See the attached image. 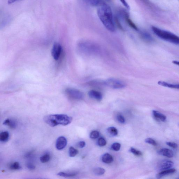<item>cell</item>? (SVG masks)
<instances>
[{
  "instance_id": "6da1fadb",
  "label": "cell",
  "mask_w": 179,
  "mask_h": 179,
  "mask_svg": "<svg viewBox=\"0 0 179 179\" xmlns=\"http://www.w3.org/2000/svg\"><path fill=\"white\" fill-rule=\"evenodd\" d=\"M97 14L101 23L107 30L111 32L115 31L112 12L109 5L103 2L99 6Z\"/></svg>"
},
{
  "instance_id": "7a4b0ae2",
  "label": "cell",
  "mask_w": 179,
  "mask_h": 179,
  "mask_svg": "<svg viewBox=\"0 0 179 179\" xmlns=\"http://www.w3.org/2000/svg\"><path fill=\"white\" fill-rule=\"evenodd\" d=\"M43 120L50 126L54 127L58 125H68L71 123L72 118L66 114H50L44 117Z\"/></svg>"
},
{
  "instance_id": "3957f363",
  "label": "cell",
  "mask_w": 179,
  "mask_h": 179,
  "mask_svg": "<svg viewBox=\"0 0 179 179\" xmlns=\"http://www.w3.org/2000/svg\"><path fill=\"white\" fill-rule=\"evenodd\" d=\"M152 28L154 34L159 38L176 45L179 44V37L177 35L155 26H152Z\"/></svg>"
},
{
  "instance_id": "277c9868",
  "label": "cell",
  "mask_w": 179,
  "mask_h": 179,
  "mask_svg": "<svg viewBox=\"0 0 179 179\" xmlns=\"http://www.w3.org/2000/svg\"><path fill=\"white\" fill-rule=\"evenodd\" d=\"M78 48L81 52L86 55H96L100 51V49L98 46L90 42H81L78 44Z\"/></svg>"
},
{
  "instance_id": "5b68a950",
  "label": "cell",
  "mask_w": 179,
  "mask_h": 179,
  "mask_svg": "<svg viewBox=\"0 0 179 179\" xmlns=\"http://www.w3.org/2000/svg\"><path fill=\"white\" fill-rule=\"evenodd\" d=\"M104 85L114 89H121L126 87L125 83L119 79L110 78L104 81Z\"/></svg>"
},
{
  "instance_id": "8992f818",
  "label": "cell",
  "mask_w": 179,
  "mask_h": 179,
  "mask_svg": "<svg viewBox=\"0 0 179 179\" xmlns=\"http://www.w3.org/2000/svg\"><path fill=\"white\" fill-rule=\"evenodd\" d=\"M66 92L68 96L72 99L79 100L83 99L84 97L82 92L74 88H67L66 90Z\"/></svg>"
},
{
  "instance_id": "52a82bcc",
  "label": "cell",
  "mask_w": 179,
  "mask_h": 179,
  "mask_svg": "<svg viewBox=\"0 0 179 179\" xmlns=\"http://www.w3.org/2000/svg\"><path fill=\"white\" fill-rule=\"evenodd\" d=\"M62 52V47L60 44L57 43H54L52 48V55L55 60H58L60 57Z\"/></svg>"
},
{
  "instance_id": "ba28073f",
  "label": "cell",
  "mask_w": 179,
  "mask_h": 179,
  "mask_svg": "<svg viewBox=\"0 0 179 179\" xmlns=\"http://www.w3.org/2000/svg\"><path fill=\"white\" fill-rule=\"evenodd\" d=\"M174 165V162L171 161L163 160L159 163L158 168L160 171H164V170L171 168L173 167Z\"/></svg>"
},
{
  "instance_id": "9c48e42d",
  "label": "cell",
  "mask_w": 179,
  "mask_h": 179,
  "mask_svg": "<svg viewBox=\"0 0 179 179\" xmlns=\"http://www.w3.org/2000/svg\"><path fill=\"white\" fill-rule=\"evenodd\" d=\"M67 144V139L65 137L61 136L57 139L56 142V149L58 150H62L65 149Z\"/></svg>"
},
{
  "instance_id": "30bf717a",
  "label": "cell",
  "mask_w": 179,
  "mask_h": 179,
  "mask_svg": "<svg viewBox=\"0 0 179 179\" xmlns=\"http://www.w3.org/2000/svg\"><path fill=\"white\" fill-rule=\"evenodd\" d=\"M89 96L91 98L96 99L98 101L102 100L103 95L100 92L94 90H91L88 93Z\"/></svg>"
},
{
  "instance_id": "8fae6325",
  "label": "cell",
  "mask_w": 179,
  "mask_h": 179,
  "mask_svg": "<svg viewBox=\"0 0 179 179\" xmlns=\"http://www.w3.org/2000/svg\"><path fill=\"white\" fill-rule=\"evenodd\" d=\"M152 113L154 118L157 121L165 122L166 120V116L161 113L155 110H153Z\"/></svg>"
},
{
  "instance_id": "7c38bea8",
  "label": "cell",
  "mask_w": 179,
  "mask_h": 179,
  "mask_svg": "<svg viewBox=\"0 0 179 179\" xmlns=\"http://www.w3.org/2000/svg\"><path fill=\"white\" fill-rule=\"evenodd\" d=\"M160 155L167 157L168 158H172L174 156V153L171 150L167 149H163L158 152Z\"/></svg>"
},
{
  "instance_id": "4fadbf2b",
  "label": "cell",
  "mask_w": 179,
  "mask_h": 179,
  "mask_svg": "<svg viewBox=\"0 0 179 179\" xmlns=\"http://www.w3.org/2000/svg\"><path fill=\"white\" fill-rule=\"evenodd\" d=\"M176 171V170L174 169H169L164 170L161 171L160 173L157 174L156 178L157 179H160L163 177V176L169 175L174 173Z\"/></svg>"
},
{
  "instance_id": "5bb4252c",
  "label": "cell",
  "mask_w": 179,
  "mask_h": 179,
  "mask_svg": "<svg viewBox=\"0 0 179 179\" xmlns=\"http://www.w3.org/2000/svg\"><path fill=\"white\" fill-rule=\"evenodd\" d=\"M158 84L163 87L179 89V84H171L162 81H158Z\"/></svg>"
},
{
  "instance_id": "9a60e30c",
  "label": "cell",
  "mask_w": 179,
  "mask_h": 179,
  "mask_svg": "<svg viewBox=\"0 0 179 179\" xmlns=\"http://www.w3.org/2000/svg\"><path fill=\"white\" fill-rule=\"evenodd\" d=\"M3 124L4 125L8 126L12 129H16L17 126V123L16 121L14 120L10 119H6L4 121Z\"/></svg>"
},
{
  "instance_id": "2e32d148",
  "label": "cell",
  "mask_w": 179,
  "mask_h": 179,
  "mask_svg": "<svg viewBox=\"0 0 179 179\" xmlns=\"http://www.w3.org/2000/svg\"><path fill=\"white\" fill-rule=\"evenodd\" d=\"M123 18L125 19L128 25L131 27L132 28H133V29L136 31H138L139 29L135 25L133 22L131 20V19L129 18V14L125 15V16L123 17Z\"/></svg>"
},
{
  "instance_id": "e0dca14e",
  "label": "cell",
  "mask_w": 179,
  "mask_h": 179,
  "mask_svg": "<svg viewBox=\"0 0 179 179\" xmlns=\"http://www.w3.org/2000/svg\"><path fill=\"white\" fill-rule=\"evenodd\" d=\"M102 160L103 162L107 164H110L113 161V158L111 155L109 153L104 154L102 157Z\"/></svg>"
},
{
  "instance_id": "ac0fdd59",
  "label": "cell",
  "mask_w": 179,
  "mask_h": 179,
  "mask_svg": "<svg viewBox=\"0 0 179 179\" xmlns=\"http://www.w3.org/2000/svg\"><path fill=\"white\" fill-rule=\"evenodd\" d=\"M78 173L76 172H60L57 174V175L64 177H70L77 175Z\"/></svg>"
},
{
  "instance_id": "d6986e66",
  "label": "cell",
  "mask_w": 179,
  "mask_h": 179,
  "mask_svg": "<svg viewBox=\"0 0 179 179\" xmlns=\"http://www.w3.org/2000/svg\"><path fill=\"white\" fill-rule=\"evenodd\" d=\"M141 35L142 38L146 41L150 43L153 41V39L151 35L146 32H141Z\"/></svg>"
},
{
  "instance_id": "ffe728a7",
  "label": "cell",
  "mask_w": 179,
  "mask_h": 179,
  "mask_svg": "<svg viewBox=\"0 0 179 179\" xmlns=\"http://www.w3.org/2000/svg\"><path fill=\"white\" fill-rule=\"evenodd\" d=\"M9 136V134L7 131L2 132L0 134V140L2 142H6L8 140Z\"/></svg>"
},
{
  "instance_id": "44dd1931",
  "label": "cell",
  "mask_w": 179,
  "mask_h": 179,
  "mask_svg": "<svg viewBox=\"0 0 179 179\" xmlns=\"http://www.w3.org/2000/svg\"><path fill=\"white\" fill-rule=\"evenodd\" d=\"M84 1L90 5L94 6H99L103 3L101 0H84Z\"/></svg>"
},
{
  "instance_id": "7402d4cb",
  "label": "cell",
  "mask_w": 179,
  "mask_h": 179,
  "mask_svg": "<svg viewBox=\"0 0 179 179\" xmlns=\"http://www.w3.org/2000/svg\"><path fill=\"white\" fill-rule=\"evenodd\" d=\"M107 132L108 134L111 136H115L118 134V130L116 128L113 127L108 128Z\"/></svg>"
},
{
  "instance_id": "603a6c76",
  "label": "cell",
  "mask_w": 179,
  "mask_h": 179,
  "mask_svg": "<svg viewBox=\"0 0 179 179\" xmlns=\"http://www.w3.org/2000/svg\"><path fill=\"white\" fill-rule=\"evenodd\" d=\"M94 173L98 176L102 175L105 172V170L101 168H96L94 170Z\"/></svg>"
},
{
  "instance_id": "cb8c5ba5",
  "label": "cell",
  "mask_w": 179,
  "mask_h": 179,
  "mask_svg": "<svg viewBox=\"0 0 179 179\" xmlns=\"http://www.w3.org/2000/svg\"><path fill=\"white\" fill-rule=\"evenodd\" d=\"M10 168L12 170H21L22 169V168L20 165L19 163L18 162H15L13 163L10 166Z\"/></svg>"
},
{
  "instance_id": "d4e9b609",
  "label": "cell",
  "mask_w": 179,
  "mask_h": 179,
  "mask_svg": "<svg viewBox=\"0 0 179 179\" xmlns=\"http://www.w3.org/2000/svg\"><path fill=\"white\" fill-rule=\"evenodd\" d=\"M78 152V150L74 149L73 147H70L69 151V154L70 157H74Z\"/></svg>"
},
{
  "instance_id": "484cf974",
  "label": "cell",
  "mask_w": 179,
  "mask_h": 179,
  "mask_svg": "<svg viewBox=\"0 0 179 179\" xmlns=\"http://www.w3.org/2000/svg\"><path fill=\"white\" fill-rule=\"evenodd\" d=\"M50 160V156L48 154H46L41 157L40 160L43 163L47 162Z\"/></svg>"
},
{
  "instance_id": "4316f807",
  "label": "cell",
  "mask_w": 179,
  "mask_h": 179,
  "mask_svg": "<svg viewBox=\"0 0 179 179\" xmlns=\"http://www.w3.org/2000/svg\"><path fill=\"white\" fill-rule=\"evenodd\" d=\"M121 145L120 143L116 142L113 143L111 146V149L114 151H118L120 150Z\"/></svg>"
},
{
  "instance_id": "83f0119b",
  "label": "cell",
  "mask_w": 179,
  "mask_h": 179,
  "mask_svg": "<svg viewBox=\"0 0 179 179\" xmlns=\"http://www.w3.org/2000/svg\"><path fill=\"white\" fill-rule=\"evenodd\" d=\"M130 151L132 153L137 156H141L142 155V153L140 151L134 149V148L131 147L130 149Z\"/></svg>"
},
{
  "instance_id": "f1b7e54d",
  "label": "cell",
  "mask_w": 179,
  "mask_h": 179,
  "mask_svg": "<svg viewBox=\"0 0 179 179\" xmlns=\"http://www.w3.org/2000/svg\"><path fill=\"white\" fill-rule=\"evenodd\" d=\"M145 142L154 146H156L157 145V143L156 141L151 138L146 139L145 140Z\"/></svg>"
},
{
  "instance_id": "f546056e",
  "label": "cell",
  "mask_w": 179,
  "mask_h": 179,
  "mask_svg": "<svg viewBox=\"0 0 179 179\" xmlns=\"http://www.w3.org/2000/svg\"><path fill=\"white\" fill-rule=\"evenodd\" d=\"M98 144L100 147L104 146L107 145V141L104 138H101L98 139Z\"/></svg>"
},
{
  "instance_id": "4dcf8cb0",
  "label": "cell",
  "mask_w": 179,
  "mask_h": 179,
  "mask_svg": "<svg viewBox=\"0 0 179 179\" xmlns=\"http://www.w3.org/2000/svg\"><path fill=\"white\" fill-rule=\"evenodd\" d=\"M99 133L98 131H94L92 132L90 134V137L92 139H96L98 137Z\"/></svg>"
},
{
  "instance_id": "1f68e13d",
  "label": "cell",
  "mask_w": 179,
  "mask_h": 179,
  "mask_svg": "<svg viewBox=\"0 0 179 179\" xmlns=\"http://www.w3.org/2000/svg\"><path fill=\"white\" fill-rule=\"evenodd\" d=\"M117 120L121 123H125V119L121 114H118L117 116Z\"/></svg>"
},
{
  "instance_id": "d6a6232c",
  "label": "cell",
  "mask_w": 179,
  "mask_h": 179,
  "mask_svg": "<svg viewBox=\"0 0 179 179\" xmlns=\"http://www.w3.org/2000/svg\"><path fill=\"white\" fill-rule=\"evenodd\" d=\"M166 144L169 146V147L174 149H177L178 147V145L177 143L173 142H166Z\"/></svg>"
},
{
  "instance_id": "836d02e7",
  "label": "cell",
  "mask_w": 179,
  "mask_h": 179,
  "mask_svg": "<svg viewBox=\"0 0 179 179\" xmlns=\"http://www.w3.org/2000/svg\"><path fill=\"white\" fill-rule=\"evenodd\" d=\"M26 167L30 171H34L35 169V166L31 163H28L26 165Z\"/></svg>"
},
{
  "instance_id": "e575fe53",
  "label": "cell",
  "mask_w": 179,
  "mask_h": 179,
  "mask_svg": "<svg viewBox=\"0 0 179 179\" xmlns=\"http://www.w3.org/2000/svg\"><path fill=\"white\" fill-rule=\"evenodd\" d=\"M121 3H122L123 6H125L126 8L128 9H129V6L128 5L127 2H126V0H120Z\"/></svg>"
},
{
  "instance_id": "d590c367",
  "label": "cell",
  "mask_w": 179,
  "mask_h": 179,
  "mask_svg": "<svg viewBox=\"0 0 179 179\" xmlns=\"http://www.w3.org/2000/svg\"><path fill=\"white\" fill-rule=\"evenodd\" d=\"M115 21L116 23L117 24V26H118V27L120 28L121 29L123 30V28L122 27V26L121 25L120 21H119V19L118 17H116L115 18Z\"/></svg>"
},
{
  "instance_id": "8d00e7d4",
  "label": "cell",
  "mask_w": 179,
  "mask_h": 179,
  "mask_svg": "<svg viewBox=\"0 0 179 179\" xmlns=\"http://www.w3.org/2000/svg\"><path fill=\"white\" fill-rule=\"evenodd\" d=\"M86 143L84 141H82L79 142L78 143V146L79 148H83L85 147Z\"/></svg>"
},
{
  "instance_id": "74e56055",
  "label": "cell",
  "mask_w": 179,
  "mask_h": 179,
  "mask_svg": "<svg viewBox=\"0 0 179 179\" xmlns=\"http://www.w3.org/2000/svg\"><path fill=\"white\" fill-rule=\"evenodd\" d=\"M17 1H18V0H8V3L9 4H11Z\"/></svg>"
},
{
  "instance_id": "f35d334b",
  "label": "cell",
  "mask_w": 179,
  "mask_h": 179,
  "mask_svg": "<svg viewBox=\"0 0 179 179\" xmlns=\"http://www.w3.org/2000/svg\"><path fill=\"white\" fill-rule=\"evenodd\" d=\"M172 63L176 65L179 66V61H172Z\"/></svg>"
}]
</instances>
